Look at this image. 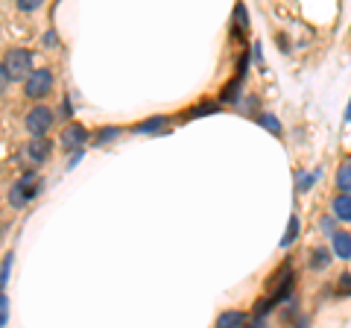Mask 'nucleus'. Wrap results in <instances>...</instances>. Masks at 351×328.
<instances>
[{"label": "nucleus", "mask_w": 351, "mask_h": 328, "mask_svg": "<svg viewBox=\"0 0 351 328\" xmlns=\"http://www.w3.org/2000/svg\"><path fill=\"white\" fill-rule=\"evenodd\" d=\"M337 188L343 194H351V161H346L343 167L337 170Z\"/></svg>", "instance_id": "nucleus-10"}, {"label": "nucleus", "mask_w": 351, "mask_h": 328, "mask_svg": "<svg viewBox=\"0 0 351 328\" xmlns=\"http://www.w3.org/2000/svg\"><path fill=\"white\" fill-rule=\"evenodd\" d=\"M339 293H343V296H351V272L348 276H339Z\"/></svg>", "instance_id": "nucleus-17"}, {"label": "nucleus", "mask_w": 351, "mask_h": 328, "mask_svg": "<svg viewBox=\"0 0 351 328\" xmlns=\"http://www.w3.org/2000/svg\"><path fill=\"white\" fill-rule=\"evenodd\" d=\"M38 191H41V176H36V173H27V176L18 179V185H12V194H9V200H12L15 209H21L27 200L38 196Z\"/></svg>", "instance_id": "nucleus-2"}, {"label": "nucleus", "mask_w": 351, "mask_h": 328, "mask_svg": "<svg viewBox=\"0 0 351 328\" xmlns=\"http://www.w3.org/2000/svg\"><path fill=\"white\" fill-rule=\"evenodd\" d=\"M313 179H316V173H307V176H302V182H299V191H307V188H311Z\"/></svg>", "instance_id": "nucleus-20"}, {"label": "nucleus", "mask_w": 351, "mask_h": 328, "mask_svg": "<svg viewBox=\"0 0 351 328\" xmlns=\"http://www.w3.org/2000/svg\"><path fill=\"white\" fill-rule=\"evenodd\" d=\"M295 235H299V220H295V217H290L287 235H284V240H281V244H284V246H287V244H290V240H295Z\"/></svg>", "instance_id": "nucleus-14"}, {"label": "nucleus", "mask_w": 351, "mask_h": 328, "mask_svg": "<svg viewBox=\"0 0 351 328\" xmlns=\"http://www.w3.org/2000/svg\"><path fill=\"white\" fill-rule=\"evenodd\" d=\"M328 264H331V253H328V249H316L313 258H311V267L313 270H325Z\"/></svg>", "instance_id": "nucleus-11"}, {"label": "nucleus", "mask_w": 351, "mask_h": 328, "mask_svg": "<svg viewBox=\"0 0 351 328\" xmlns=\"http://www.w3.org/2000/svg\"><path fill=\"white\" fill-rule=\"evenodd\" d=\"M164 126V117H156V120H144V124L138 126V132H156V129Z\"/></svg>", "instance_id": "nucleus-12"}, {"label": "nucleus", "mask_w": 351, "mask_h": 328, "mask_svg": "<svg viewBox=\"0 0 351 328\" xmlns=\"http://www.w3.org/2000/svg\"><path fill=\"white\" fill-rule=\"evenodd\" d=\"M53 91V73L50 71H32L27 80H24V94L29 100H41V97H47Z\"/></svg>", "instance_id": "nucleus-3"}, {"label": "nucleus", "mask_w": 351, "mask_h": 328, "mask_svg": "<svg viewBox=\"0 0 351 328\" xmlns=\"http://www.w3.org/2000/svg\"><path fill=\"white\" fill-rule=\"evenodd\" d=\"M346 120H351V103H348V108H346Z\"/></svg>", "instance_id": "nucleus-21"}, {"label": "nucleus", "mask_w": 351, "mask_h": 328, "mask_svg": "<svg viewBox=\"0 0 351 328\" xmlns=\"http://www.w3.org/2000/svg\"><path fill=\"white\" fill-rule=\"evenodd\" d=\"M41 3H44V0H18V9H21V12H36Z\"/></svg>", "instance_id": "nucleus-16"}, {"label": "nucleus", "mask_w": 351, "mask_h": 328, "mask_svg": "<svg viewBox=\"0 0 351 328\" xmlns=\"http://www.w3.org/2000/svg\"><path fill=\"white\" fill-rule=\"evenodd\" d=\"M9 267H12V255H6L3 267H0V288H6V281H9Z\"/></svg>", "instance_id": "nucleus-15"}, {"label": "nucleus", "mask_w": 351, "mask_h": 328, "mask_svg": "<svg viewBox=\"0 0 351 328\" xmlns=\"http://www.w3.org/2000/svg\"><path fill=\"white\" fill-rule=\"evenodd\" d=\"M50 141L44 138V135H32V141L27 144V156L32 159V161H47L50 159Z\"/></svg>", "instance_id": "nucleus-6"}, {"label": "nucleus", "mask_w": 351, "mask_h": 328, "mask_svg": "<svg viewBox=\"0 0 351 328\" xmlns=\"http://www.w3.org/2000/svg\"><path fill=\"white\" fill-rule=\"evenodd\" d=\"M6 73H9V80L12 82H21V80H27V76L32 73V53L24 50V47H12L6 53Z\"/></svg>", "instance_id": "nucleus-1"}, {"label": "nucleus", "mask_w": 351, "mask_h": 328, "mask_svg": "<svg viewBox=\"0 0 351 328\" xmlns=\"http://www.w3.org/2000/svg\"><path fill=\"white\" fill-rule=\"evenodd\" d=\"M246 323H249V316L240 314V311H228V314H223V316L217 320L219 328H237V325H246Z\"/></svg>", "instance_id": "nucleus-9"}, {"label": "nucleus", "mask_w": 351, "mask_h": 328, "mask_svg": "<svg viewBox=\"0 0 351 328\" xmlns=\"http://www.w3.org/2000/svg\"><path fill=\"white\" fill-rule=\"evenodd\" d=\"M85 141H88V129H85L82 124H71V126L62 132V147H64V150H80Z\"/></svg>", "instance_id": "nucleus-5"}, {"label": "nucleus", "mask_w": 351, "mask_h": 328, "mask_svg": "<svg viewBox=\"0 0 351 328\" xmlns=\"http://www.w3.org/2000/svg\"><path fill=\"white\" fill-rule=\"evenodd\" d=\"M258 120H261V124L267 126V129H272V132H276V135H281V124H278V120L272 117V115H261Z\"/></svg>", "instance_id": "nucleus-13"}, {"label": "nucleus", "mask_w": 351, "mask_h": 328, "mask_svg": "<svg viewBox=\"0 0 351 328\" xmlns=\"http://www.w3.org/2000/svg\"><path fill=\"white\" fill-rule=\"evenodd\" d=\"M53 126V112L47 106H36L32 112L27 115V129L32 135H47Z\"/></svg>", "instance_id": "nucleus-4"}, {"label": "nucleus", "mask_w": 351, "mask_h": 328, "mask_svg": "<svg viewBox=\"0 0 351 328\" xmlns=\"http://www.w3.org/2000/svg\"><path fill=\"white\" fill-rule=\"evenodd\" d=\"M334 217L337 220L351 223V194H339L334 200Z\"/></svg>", "instance_id": "nucleus-8"}, {"label": "nucleus", "mask_w": 351, "mask_h": 328, "mask_svg": "<svg viewBox=\"0 0 351 328\" xmlns=\"http://www.w3.org/2000/svg\"><path fill=\"white\" fill-rule=\"evenodd\" d=\"M6 316H9V299L0 293V325H6Z\"/></svg>", "instance_id": "nucleus-18"}, {"label": "nucleus", "mask_w": 351, "mask_h": 328, "mask_svg": "<svg viewBox=\"0 0 351 328\" xmlns=\"http://www.w3.org/2000/svg\"><path fill=\"white\" fill-rule=\"evenodd\" d=\"M9 82H12V80H9V73H6V65H0V94L6 91V85H9Z\"/></svg>", "instance_id": "nucleus-19"}, {"label": "nucleus", "mask_w": 351, "mask_h": 328, "mask_svg": "<svg viewBox=\"0 0 351 328\" xmlns=\"http://www.w3.org/2000/svg\"><path fill=\"white\" fill-rule=\"evenodd\" d=\"M331 240H334V255L351 258V235L348 232H331Z\"/></svg>", "instance_id": "nucleus-7"}]
</instances>
